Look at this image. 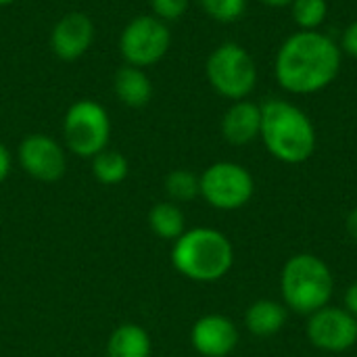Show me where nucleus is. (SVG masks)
Here are the masks:
<instances>
[{
    "instance_id": "obj_1",
    "label": "nucleus",
    "mask_w": 357,
    "mask_h": 357,
    "mask_svg": "<svg viewBox=\"0 0 357 357\" xmlns=\"http://www.w3.org/2000/svg\"><path fill=\"white\" fill-rule=\"evenodd\" d=\"M341 61L339 42L320 29H299L280 44L274 59V75L289 94H316L337 79Z\"/></svg>"
},
{
    "instance_id": "obj_2",
    "label": "nucleus",
    "mask_w": 357,
    "mask_h": 357,
    "mask_svg": "<svg viewBox=\"0 0 357 357\" xmlns=\"http://www.w3.org/2000/svg\"><path fill=\"white\" fill-rule=\"evenodd\" d=\"M259 138L268 153L287 165L305 163L318 144L316 126L310 115L291 100L268 98L261 105Z\"/></svg>"
},
{
    "instance_id": "obj_3",
    "label": "nucleus",
    "mask_w": 357,
    "mask_h": 357,
    "mask_svg": "<svg viewBox=\"0 0 357 357\" xmlns=\"http://www.w3.org/2000/svg\"><path fill=\"white\" fill-rule=\"evenodd\" d=\"M172 266L192 282H218L234 266V247L215 228H190L174 241Z\"/></svg>"
},
{
    "instance_id": "obj_4",
    "label": "nucleus",
    "mask_w": 357,
    "mask_h": 357,
    "mask_svg": "<svg viewBox=\"0 0 357 357\" xmlns=\"http://www.w3.org/2000/svg\"><path fill=\"white\" fill-rule=\"evenodd\" d=\"M280 291L287 310L312 316L331 303L335 278L324 259L312 253H297L282 268Z\"/></svg>"
},
{
    "instance_id": "obj_5",
    "label": "nucleus",
    "mask_w": 357,
    "mask_h": 357,
    "mask_svg": "<svg viewBox=\"0 0 357 357\" xmlns=\"http://www.w3.org/2000/svg\"><path fill=\"white\" fill-rule=\"evenodd\" d=\"M209 86L228 100H245L257 86V65L251 52L236 42H222L205 63Z\"/></svg>"
},
{
    "instance_id": "obj_6",
    "label": "nucleus",
    "mask_w": 357,
    "mask_h": 357,
    "mask_svg": "<svg viewBox=\"0 0 357 357\" xmlns=\"http://www.w3.org/2000/svg\"><path fill=\"white\" fill-rule=\"evenodd\" d=\"M63 146L75 157L92 159L109 146L111 117L107 109L92 98H79L63 115Z\"/></svg>"
},
{
    "instance_id": "obj_7",
    "label": "nucleus",
    "mask_w": 357,
    "mask_h": 357,
    "mask_svg": "<svg viewBox=\"0 0 357 357\" xmlns=\"http://www.w3.org/2000/svg\"><path fill=\"white\" fill-rule=\"evenodd\" d=\"M172 46L169 23L155 15H138L126 23L119 36V52L126 65L149 69L157 65Z\"/></svg>"
},
{
    "instance_id": "obj_8",
    "label": "nucleus",
    "mask_w": 357,
    "mask_h": 357,
    "mask_svg": "<svg viewBox=\"0 0 357 357\" xmlns=\"http://www.w3.org/2000/svg\"><path fill=\"white\" fill-rule=\"evenodd\" d=\"M201 197L213 209L236 211L245 207L255 192V180L247 167L234 161L211 163L201 176Z\"/></svg>"
},
{
    "instance_id": "obj_9",
    "label": "nucleus",
    "mask_w": 357,
    "mask_h": 357,
    "mask_svg": "<svg viewBox=\"0 0 357 357\" xmlns=\"http://www.w3.org/2000/svg\"><path fill=\"white\" fill-rule=\"evenodd\" d=\"M21 169L44 184L59 182L67 174V149L48 134H27L17 149Z\"/></svg>"
},
{
    "instance_id": "obj_10",
    "label": "nucleus",
    "mask_w": 357,
    "mask_h": 357,
    "mask_svg": "<svg viewBox=\"0 0 357 357\" xmlns=\"http://www.w3.org/2000/svg\"><path fill=\"white\" fill-rule=\"evenodd\" d=\"M307 318V339L316 349L343 354L357 343V318L345 307L326 305Z\"/></svg>"
},
{
    "instance_id": "obj_11",
    "label": "nucleus",
    "mask_w": 357,
    "mask_h": 357,
    "mask_svg": "<svg viewBox=\"0 0 357 357\" xmlns=\"http://www.w3.org/2000/svg\"><path fill=\"white\" fill-rule=\"evenodd\" d=\"M94 33L96 27L90 15L82 10L65 13L50 29V50L61 61H77L90 50Z\"/></svg>"
},
{
    "instance_id": "obj_12",
    "label": "nucleus",
    "mask_w": 357,
    "mask_h": 357,
    "mask_svg": "<svg viewBox=\"0 0 357 357\" xmlns=\"http://www.w3.org/2000/svg\"><path fill=\"white\" fill-rule=\"evenodd\" d=\"M190 343L203 357H228L238 345L236 324L222 314H207L192 324Z\"/></svg>"
},
{
    "instance_id": "obj_13",
    "label": "nucleus",
    "mask_w": 357,
    "mask_h": 357,
    "mask_svg": "<svg viewBox=\"0 0 357 357\" xmlns=\"http://www.w3.org/2000/svg\"><path fill=\"white\" fill-rule=\"evenodd\" d=\"M222 136L232 146H247L259 138L261 107L249 98L234 100L222 117Z\"/></svg>"
},
{
    "instance_id": "obj_14",
    "label": "nucleus",
    "mask_w": 357,
    "mask_h": 357,
    "mask_svg": "<svg viewBox=\"0 0 357 357\" xmlns=\"http://www.w3.org/2000/svg\"><path fill=\"white\" fill-rule=\"evenodd\" d=\"M113 92L121 105L130 109H140L153 98V82L146 75V69L121 65L113 75Z\"/></svg>"
},
{
    "instance_id": "obj_15",
    "label": "nucleus",
    "mask_w": 357,
    "mask_h": 357,
    "mask_svg": "<svg viewBox=\"0 0 357 357\" xmlns=\"http://www.w3.org/2000/svg\"><path fill=\"white\" fill-rule=\"evenodd\" d=\"M287 305L272 301V299H259L249 305L245 314V326L253 337L266 339L276 333H280L287 324Z\"/></svg>"
},
{
    "instance_id": "obj_16",
    "label": "nucleus",
    "mask_w": 357,
    "mask_h": 357,
    "mask_svg": "<svg viewBox=\"0 0 357 357\" xmlns=\"http://www.w3.org/2000/svg\"><path fill=\"white\" fill-rule=\"evenodd\" d=\"M153 341L146 328L126 322L117 326L107 341V357H151Z\"/></svg>"
},
{
    "instance_id": "obj_17",
    "label": "nucleus",
    "mask_w": 357,
    "mask_h": 357,
    "mask_svg": "<svg viewBox=\"0 0 357 357\" xmlns=\"http://www.w3.org/2000/svg\"><path fill=\"white\" fill-rule=\"evenodd\" d=\"M149 228L161 241H178L186 232V215L178 203L161 201L149 211Z\"/></svg>"
},
{
    "instance_id": "obj_18",
    "label": "nucleus",
    "mask_w": 357,
    "mask_h": 357,
    "mask_svg": "<svg viewBox=\"0 0 357 357\" xmlns=\"http://www.w3.org/2000/svg\"><path fill=\"white\" fill-rule=\"evenodd\" d=\"M130 174V163L119 151L105 149L96 157H92V176L96 182L105 186L121 184Z\"/></svg>"
},
{
    "instance_id": "obj_19",
    "label": "nucleus",
    "mask_w": 357,
    "mask_h": 357,
    "mask_svg": "<svg viewBox=\"0 0 357 357\" xmlns=\"http://www.w3.org/2000/svg\"><path fill=\"white\" fill-rule=\"evenodd\" d=\"M165 195L172 203H188L197 197H201V182L199 176L190 169H174L165 176L163 182Z\"/></svg>"
},
{
    "instance_id": "obj_20",
    "label": "nucleus",
    "mask_w": 357,
    "mask_h": 357,
    "mask_svg": "<svg viewBox=\"0 0 357 357\" xmlns=\"http://www.w3.org/2000/svg\"><path fill=\"white\" fill-rule=\"evenodd\" d=\"M291 17L299 29L314 31L320 29L328 17V2L326 0H293Z\"/></svg>"
},
{
    "instance_id": "obj_21",
    "label": "nucleus",
    "mask_w": 357,
    "mask_h": 357,
    "mask_svg": "<svg viewBox=\"0 0 357 357\" xmlns=\"http://www.w3.org/2000/svg\"><path fill=\"white\" fill-rule=\"evenodd\" d=\"M203 13L218 23H234L243 19L247 0H199Z\"/></svg>"
},
{
    "instance_id": "obj_22",
    "label": "nucleus",
    "mask_w": 357,
    "mask_h": 357,
    "mask_svg": "<svg viewBox=\"0 0 357 357\" xmlns=\"http://www.w3.org/2000/svg\"><path fill=\"white\" fill-rule=\"evenodd\" d=\"M149 4L155 17H159L165 23H172L186 15L190 0H149Z\"/></svg>"
},
{
    "instance_id": "obj_23",
    "label": "nucleus",
    "mask_w": 357,
    "mask_h": 357,
    "mask_svg": "<svg viewBox=\"0 0 357 357\" xmlns=\"http://www.w3.org/2000/svg\"><path fill=\"white\" fill-rule=\"evenodd\" d=\"M339 46H341V52H345V54L357 59V19L356 21H351V23L343 29V36H341Z\"/></svg>"
},
{
    "instance_id": "obj_24",
    "label": "nucleus",
    "mask_w": 357,
    "mask_h": 357,
    "mask_svg": "<svg viewBox=\"0 0 357 357\" xmlns=\"http://www.w3.org/2000/svg\"><path fill=\"white\" fill-rule=\"evenodd\" d=\"M10 169H13V155L8 151V146L0 142V184L8 178Z\"/></svg>"
},
{
    "instance_id": "obj_25",
    "label": "nucleus",
    "mask_w": 357,
    "mask_h": 357,
    "mask_svg": "<svg viewBox=\"0 0 357 357\" xmlns=\"http://www.w3.org/2000/svg\"><path fill=\"white\" fill-rule=\"evenodd\" d=\"M343 307H345L354 318H357V280L347 287V291H345V299H343Z\"/></svg>"
},
{
    "instance_id": "obj_26",
    "label": "nucleus",
    "mask_w": 357,
    "mask_h": 357,
    "mask_svg": "<svg viewBox=\"0 0 357 357\" xmlns=\"http://www.w3.org/2000/svg\"><path fill=\"white\" fill-rule=\"evenodd\" d=\"M345 230L349 234V238L357 245V207H354L349 213H347V220H345Z\"/></svg>"
},
{
    "instance_id": "obj_27",
    "label": "nucleus",
    "mask_w": 357,
    "mask_h": 357,
    "mask_svg": "<svg viewBox=\"0 0 357 357\" xmlns=\"http://www.w3.org/2000/svg\"><path fill=\"white\" fill-rule=\"evenodd\" d=\"M259 2L266 6H272V8H287L293 4V0H259Z\"/></svg>"
},
{
    "instance_id": "obj_28",
    "label": "nucleus",
    "mask_w": 357,
    "mask_h": 357,
    "mask_svg": "<svg viewBox=\"0 0 357 357\" xmlns=\"http://www.w3.org/2000/svg\"><path fill=\"white\" fill-rule=\"evenodd\" d=\"M13 2H17V0H0V8H2V6H10Z\"/></svg>"
}]
</instances>
